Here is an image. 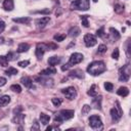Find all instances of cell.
Segmentation results:
<instances>
[{
    "mask_svg": "<svg viewBox=\"0 0 131 131\" xmlns=\"http://www.w3.org/2000/svg\"><path fill=\"white\" fill-rule=\"evenodd\" d=\"M105 70H106L105 63L101 60L92 61L87 67V72L92 76H98V75L102 74L103 72H105Z\"/></svg>",
    "mask_w": 131,
    "mask_h": 131,
    "instance_id": "6da1fadb",
    "label": "cell"
},
{
    "mask_svg": "<svg viewBox=\"0 0 131 131\" xmlns=\"http://www.w3.org/2000/svg\"><path fill=\"white\" fill-rule=\"evenodd\" d=\"M83 59H84V56H83L82 53H79V52L73 53V54L71 55V57H70L68 63H66V64H63V66L61 67V71H67L69 68H71V67H73V66H75V64L80 63Z\"/></svg>",
    "mask_w": 131,
    "mask_h": 131,
    "instance_id": "7a4b0ae2",
    "label": "cell"
},
{
    "mask_svg": "<svg viewBox=\"0 0 131 131\" xmlns=\"http://www.w3.org/2000/svg\"><path fill=\"white\" fill-rule=\"evenodd\" d=\"M75 115V112L73 110H62L60 111L58 114L55 115V118H54V122L57 124V123H61L63 121H67V120H70L74 117Z\"/></svg>",
    "mask_w": 131,
    "mask_h": 131,
    "instance_id": "3957f363",
    "label": "cell"
},
{
    "mask_svg": "<svg viewBox=\"0 0 131 131\" xmlns=\"http://www.w3.org/2000/svg\"><path fill=\"white\" fill-rule=\"evenodd\" d=\"M90 7V0H75L72 1L70 8L72 10H88Z\"/></svg>",
    "mask_w": 131,
    "mask_h": 131,
    "instance_id": "277c9868",
    "label": "cell"
},
{
    "mask_svg": "<svg viewBox=\"0 0 131 131\" xmlns=\"http://www.w3.org/2000/svg\"><path fill=\"white\" fill-rule=\"evenodd\" d=\"M130 74H131L130 64L127 63V64L123 66V68L120 69V71H119V80L121 82H127L130 78Z\"/></svg>",
    "mask_w": 131,
    "mask_h": 131,
    "instance_id": "5b68a950",
    "label": "cell"
},
{
    "mask_svg": "<svg viewBox=\"0 0 131 131\" xmlns=\"http://www.w3.org/2000/svg\"><path fill=\"white\" fill-rule=\"evenodd\" d=\"M89 126L94 130L102 129V121L98 116L93 115L89 118Z\"/></svg>",
    "mask_w": 131,
    "mask_h": 131,
    "instance_id": "8992f818",
    "label": "cell"
},
{
    "mask_svg": "<svg viewBox=\"0 0 131 131\" xmlns=\"http://www.w3.org/2000/svg\"><path fill=\"white\" fill-rule=\"evenodd\" d=\"M46 50H49L48 47H47V44H44V43H38L37 46H36V50H35V55L38 59H42V56L44 55L45 51Z\"/></svg>",
    "mask_w": 131,
    "mask_h": 131,
    "instance_id": "52a82bcc",
    "label": "cell"
},
{
    "mask_svg": "<svg viewBox=\"0 0 131 131\" xmlns=\"http://www.w3.org/2000/svg\"><path fill=\"white\" fill-rule=\"evenodd\" d=\"M34 80L36 82H38L39 84L45 86V87H52L53 84H54L53 83V80L51 78H49V77H43V76H41V77H35Z\"/></svg>",
    "mask_w": 131,
    "mask_h": 131,
    "instance_id": "ba28073f",
    "label": "cell"
},
{
    "mask_svg": "<svg viewBox=\"0 0 131 131\" xmlns=\"http://www.w3.org/2000/svg\"><path fill=\"white\" fill-rule=\"evenodd\" d=\"M61 92H62V93L66 95V97H67L68 99H70V100L75 99L76 96H77V90H76V88L73 87V86H70V87H67V88H64V89H61Z\"/></svg>",
    "mask_w": 131,
    "mask_h": 131,
    "instance_id": "9c48e42d",
    "label": "cell"
},
{
    "mask_svg": "<svg viewBox=\"0 0 131 131\" xmlns=\"http://www.w3.org/2000/svg\"><path fill=\"white\" fill-rule=\"evenodd\" d=\"M84 43L87 47H92V46L96 45V43H97L96 37L92 34H86L84 36Z\"/></svg>",
    "mask_w": 131,
    "mask_h": 131,
    "instance_id": "30bf717a",
    "label": "cell"
},
{
    "mask_svg": "<svg viewBox=\"0 0 131 131\" xmlns=\"http://www.w3.org/2000/svg\"><path fill=\"white\" fill-rule=\"evenodd\" d=\"M49 21H50V17L49 16H44V17H41V18L36 19V26L39 29H43L44 27H46V25Z\"/></svg>",
    "mask_w": 131,
    "mask_h": 131,
    "instance_id": "8fae6325",
    "label": "cell"
},
{
    "mask_svg": "<svg viewBox=\"0 0 131 131\" xmlns=\"http://www.w3.org/2000/svg\"><path fill=\"white\" fill-rule=\"evenodd\" d=\"M122 115H123V114H121V113L117 110V107H113V108L111 110V117H112V120H113L114 123L118 122V121L121 119Z\"/></svg>",
    "mask_w": 131,
    "mask_h": 131,
    "instance_id": "7c38bea8",
    "label": "cell"
},
{
    "mask_svg": "<svg viewBox=\"0 0 131 131\" xmlns=\"http://www.w3.org/2000/svg\"><path fill=\"white\" fill-rule=\"evenodd\" d=\"M101 101H102V96L95 95L94 98L92 99V106L96 110H101Z\"/></svg>",
    "mask_w": 131,
    "mask_h": 131,
    "instance_id": "4fadbf2b",
    "label": "cell"
},
{
    "mask_svg": "<svg viewBox=\"0 0 131 131\" xmlns=\"http://www.w3.org/2000/svg\"><path fill=\"white\" fill-rule=\"evenodd\" d=\"M69 77L71 78H79V79H83L84 78V73L82 70H74V71H71L69 73Z\"/></svg>",
    "mask_w": 131,
    "mask_h": 131,
    "instance_id": "5bb4252c",
    "label": "cell"
},
{
    "mask_svg": "<svg viewBox=\"0 0 131 131\" xmlns=\"http://www.w3.org/2000/svg\"><path fill=\"white\" fill-rule=\"evenodd\" d=\"M25 120V115L21 113H15L14 117L12 118V123L14 124H23Z\"/></svg>",
    "mask_w": 131,
    "mask_h": 131,
    "instance_id": "9a60e30c",
    "label": "cell"
},
{
    "mask_svg": "<svg viewBox=\"0 0 131 131\" xmlns=\"http://www.w3.org/2000/svg\"><path fill=\"white\" fill-rule=\"evenodd\" d=\"M20 82H21V84H23L25 87H27V88H33V80H32L30 77H28V76L21 77Z\"/></svg>",
    "mask_w": 131,
    "mask_h": 131,
    "instance_id": "2e32d148",
    "label": "cell"
},
{
    "mask_svg": "<svg viewBox=\"0 0 131 131\" xmlns=\"http://www.w3.org/2000/svg\"><path fill=\"white\" fill-rule=\"evenodd\" d=\"M56 74V70L53 68V67H50V68H47V69H44L43 71L40 72V76H49V75H54Z\"/></svg>",
    "mask_w": 131,
    "mask_h": 131,
    "instance_id": "e0dca14e",
    "label": "cell"
},
{
    "mask_svg": "<svg viewBox=\"0 0 131 131\" xmlns=\"http://www.w3.org/2000/svg\"><path fill=\"white\" fill-rule=\"evenodd\" d=\"M3 8L6 11H11L14 8V3L13 0H4L3 1Z\"/></svg>",
    "mask_w": 131,
    "mask_h": 131,
    "instance_id": "ac0fdd59",
    "label": "cell"
},
{
    "mask_svg": "<svg viewBox=\"0 0 131 131\" xmlns=\"http://www.w3.org/2000/svg\"><path fill=\"white\" fill-rule=\"evenodd\" d=\"M60 60H61V57L56 56V55H53V56H51V57L48 58V63H49V66L53 67V66H56V64L60 63Z\"/></svg>",
    "mask_w": 131,
    "mask_h": 131,
    "instance_id": "d6986e66",
    "label": "cell"
},
{
    "mask_svg": "<svg viewBox=\"0 0 131 131\" xmlns=\"http://www.w3.org/2000/svg\"><path fill=\"white\" fill-rule=\"evenodd\" d=\"M80 29L78 28V27H72L70 30H69V36L70 37H72V38H74V37H77V36H79L80 35Z\"/></svg>",
    "mask_w": 131,
    "mask_h": 131,
    "instance_id": "ffe728a7",
    "label": "cell"
},
{
    "mask_svg": "<svg viewBox=\"0 0 131 131\" xmlns=\"http://www.w3.org/2000/svg\"><path fill=\"white\" fill-rule=\"evenodd\" d=\"M110 35H111V37H112V39L114 41L120 39V37H121L120 36V33L118 32V30H116L115 28H110Z\"/></svg>",
    "mask_w": 131,
    "mask_h": 131,
    "instance_id": "44dd1931",
    "label": "cell"
},
{
    "mask_svg": "<svg viewBox=\"0 0 131 131\" xmlns=\"http://www.w3.org/2000/svg\"><path fill=\"white\" fill-rule=\"evenodd\" d=\"M117 94L120 95V96L125 97V96H127V95L129 94V89H128L127 87H125V86H122V87H120V88L117 90Z\"/></svg>",
    "mask_w": 131,
    "mask_h": 131,
    "instance_id": "7402d4cb",
    "label": "cell"
},
{
    "mask_svg": "<svg viewBox=\"0 0 131 131\" xmlns=\"http://www.w3.org/2000/svg\"><path fill=\"white\" fill-rule=\"evenodd\" d=\"M12 20L14 23H17V24H29L31 21V18L30 17H27V16H23V17L12 18Z\"/></svg>",
    "mask_w": 131,
    "mask_h": 131,
    "instance_id": "603a6c76",
    "label": "cell"
},
{
    "mask_svg": "<svg viewBox=\"0 0 131 131\" xmlns=\"http://www.w3.org/2000/svg\"><path fill=\"white\" fill-rule=\"evenodd\" d=\"M49 121H50V117L48 115H46L44 113H41L40 114V123L42 125H47L49 123Z\"/></svg>",
    "mask_w": 131,
    "mask_h": 131,
    "instance_id": "cb8c5ba5",
    "label": "cell"
},
{
    "mask_svg": "<svg viewBox=\"0 0 131 131\" xmlns=\"http://www.w3.org/2000/svg\"><path fill=\"white\" fill-rule=\"evenodd\" d=\"M10 102V96L9 95H2L0 96V106H5Z\"/></svg>",
    "mask_w": 131,
    "mask_h": 131,
    "instance_id": "d4e9b609",
    "label": "cell"
},
{
    "mask_svg": "<svg viewBox=\"0 0 131 131\" xmlns=\"http://www.w3.org/2000/svg\"><path fill=\"white\" fill-rule=\"evenodd\" d=\"M30 48V45L28 43H20L18 46H17V52L18 53H23V52H26L28 51Z\"/></svg>",
    "mask_w": 131,
    "mask_h": 131,
    "instance_id": "484cf974",
    "label": "cell"
},
{
    "mask_svg": "<svg viewBox=\"0 0 131 131\" xmlns=\"http://www.w3.org/2000/svg\"><path fill=\"white\" fill-rule=\"evenodd\" d=\"M114 9L117 13H122V12H124V5L121 3H116L114 6Z\"/></svg>",
    "mask_w": 131,
    "mask_h": 131,
    "instance_id": "4316f807",
    "label": "cell"
},
{
    "mask_svg": "<svg viewBox=\"0 0 131 131\" xmlns=\"http://www.w3.org/2000/svg\"><path fill=\"white\" fill-rule=\"evenodd\" d=\"M18 73V71L16 70V69H14V68H12V67H9L6 71H5V74L7 75V76H12V75H16Z\"/></svg>",
    "mask_w": 131,
    "mask_h": 131,
    "instance_id": "83f0119b",
    "label": "cell"
},
{
    "mask_svg": "<svg viewBox=\"0 0 131 131\" xmlns=\"http://www.w3.org/2000/svg\"><path fill=\"white\" fill-rule=\"evenodd\" d=\"M96 85L95 84H93L91 87H90V89L88 90V92H87V94L88 95H90V96H92V97H94L95 95H97V92H96Z\"/></svg>",
    "mask_w": 131,
    "mask_h": 131,
    "instance_id": "f1b7e54d",
    "label": "cell"
},
{
    "mask_svg": "<svg viewBox=\"0 0 131 131\" xmlns=\"http://www.w3.org/2000/svg\"><path fill=\"white\" fill-rule=\"evenodd\" d=\"M10 90H12L13 92H16V93H20L21 92V87L18 84H13V85L10 86Z\"/></svg>",
    "mask_w": 131,
    "mask_h": 131,
    "instance_id": "f546056e",
    "label": "cell"
},
{
    "mask_svg": "<svg viewBox=\"0 0 131 131\" xmlns=\"http://www.w3.org/2000/svg\"><path fill=\"white\" fill-rule=\"evenodd\" d=\"M81 21H82V25H83L85 28H88V27H89L88 15H81Z\"/></svg>",
    "mask_w": 131,
    "mask_h": 131,
    "instance_id": "4dcf8cb0",
    "label": "cell"
},
{
    "mask_svg": "<svg viewBox=\"0 0 131 131\" xmlns=\"http://www.w3.org/2000/svg\"><path fill=\"white\" fill-rule=\"evenodd\" d=\"M53 39L55 41H57V42H61V41H63L66 39V35L64 34H56V35H54Z\"/></svg>",
    "mask_w": 131,
    "mask_h": 131,
    "instance_id": "1f68e13d",
    "label": "cell"
},
{
    "mask_svg": "<svg viewBox=\"0 0 131 131\" xmlns=\"http://www.w3.org/2000/svg\"><path fill=\"white\" fill-rule=\"evenodd\" d=\"M8 64V59L6 56H3V55H0V66L2 67H7Z\"/></svg>",
    "mask_w": 131,
    "mask_h": 131,
    "instance_id": "d6a6232c",
    "label": "cell"
},
{
    "mask_svg": "<svg viewBox=\"0 0 131 131\" xmlns=\"http://www.w3.org/2000/svg\"><path fill=\"white\" fill-rule=\"evenodd\" d=\"M90 110H91L90 105H88V104H84V105H83V107H82L81 113H82V115H83V116H85V115H87V114L90 112Z\"/></svg>",
    "mask_w": 131,
    "mask_h": 131,
    "instance_id": "836d02e7",
    "label": "cell"
},
{
    "mask_svg": "<svg viewBox=\"0 0 131 131\" xmlns=\"http://www.w3.org/2000/svg\"><path fill=\"white\" fill-rule=\"evenodd\" d=\"M104 88H105V90H106V91L112 92V91H113V89H114V85H113L111 82H105V83H104Z\"/></svg>",
    "mask_w": 131,
    "mask_h": 131,
    "instance_id": "e575fe53",
    "label": "cell"
},
{
    "mask_svg": "<svg viewBox=\"0 0 131 131\" xmlns=\"http://www.w3.org/2000/svg\"><path fill=\"white\" fill-rule=\"evenodd\" d=\"M51 102L53 103L54 106H59L61 104V99L60 98H57V97H53L51 99Z\"/></svg>",
    "mask_w": 131,
    "mask_h": 131,
    "instance_id": "d590c367",
    "label": "cell"
},
{
    "mask_svg": "<svg viewBox=\"0 0 131 131\" xmlns=\"http://www.w3.org/2000/svg\"><path fill=\"white\" fill-rule=\"evenodd\" d=\"M6 57H7L8 61L9 60H14L15 57H16V53H14V52H8L7 55H6Z\"/></svg>",
    "mask_w": 131,
    "mask_h": 131,
    "instance_id": "8d00e7d4",
    "label": "cell"
},
{
    "mask_svg": "<svg viewBox=\"0 0 131 131\" xmlns=\"http://www.w3.org/2000/svg\"><path fill=\"white\" fill-rule=\"evenodd\" d=\"M39 129H40L39 123H38V121H37V120H35V121H34V123H33V126H32L31 130H32V131H38Z\"/></svg>",
    "mask_w": 131,
    "mask_h": 131,
    "instance_id": "74e56055",
    "label": "cell"
},
{
    "mask_svg": "<svg viewBox=\"0 0 131 131\" xmlns=\"http://www.w3.org/2000/svg\"><path fill=\"white\" fill-rule=\"evenodd\" d=\"M106 51V46L104 44H100L98 46V49H97V52L98 53H104Z\"/></svg>",
    "mask_w": 131,
    "mask_h": 131,
    "instance_id": "f35d334b",
    "label": "cell"
},
{
    "mask_svg": "<svg viewBox=\"0 0 131 131\" xmlns=\"http://www.w3.org/2000/svg\"><path fill=\"white\" fill-rule=\"evenodd\" d=\"M96 35H97L98 37H103V36H104V28L101 27L99 30H97V31H96Z\"/></svg>",
    "mask_w": 131,
    "mask_h": 131,
    "instance_id": "ab89813d",
    "label": "cell"
},
{
    "mask_svg": "<svg viewBox=\"0 0 131 131\" xmlns=\"http://www.w3.org/2000/svg\"><path fill=\"white\" fill-rule=\"evenodd\" d=\"M112 57H113L114 59H118V58H119V49H118V48H116V49L113 51Z\"/></svg>",
    "mask_w": 131,
    "mask_h": 131,
    "instance_id": "60d3db41",
    "label": "cell"
},
{
    "mask_svg": "<svg viewBox=\"0 0 131 131\" xmlns=\"http://www.w3.org/2000/svg\"><path fill=\"white\" fill-rule=\"evenodd\" d=\"M29 63H30L29 60H21V61L18 62V66H19L20 68H26V67L29 66Z\"/></svg>",
    "mask_w": 131,
    "mask_h": 131,
    "instance_id": "b9f144b4",
    "label": "cell"
},
{
    "mask_svg": "<svg viewBox=\"0 0 131 131\" xmlns=\"http://www.w3.org/2000/svg\"><path fill=\"white\" fill-rule=\"evenodd\" d=\"M47 47H48V49H51V50L57 49V45H55L54 43H49V44H47Z\"/></svg>",
    "mask_w": 131,
    "mask_h": 131,
    "instance_id": "7bdbcfd3",
    "label": "cell"
},
{
    "mask_svg": "<svg viewBox=\"0 0 131 131\" xmlns=\"http://www.w3.org/2000/svg\"><path fill=\"white\" fill-rule=\"evenodd\" d=\"M130 48H131V44H130V40H128V42H127V49H126L128 57H130Z\"/></svg>",
    "mask_w": 131,
    "mask_h": 131,
    "instance_id": "ee69618b",
    "label": "cell"
},
{
    "mask_svg": "<svg viewBox=\"0 0 131 131\" xmlns=\"http://www.w3.org/2000/svg\"><path fill=\"white\" fill-rule=\"evenodd\" d=\"M4 29H5V23L0 19V33H2L4 31Z\"/></svg>",
    "mask_w": 131,
    "mask_h": 131,
    "instance_id": "f6af8a7d",
    "label": "cell"
},
{
    "mask_svg": "<svg viewBox=\"0 0 131 131\" xmlns=\"http://www.w3.org/2000/svg\"><path fill=\"white\" fill-rule=\"evenodd\" d=\"M35 13H43V14H48V13H50V10H49V9H44V10H39V11H36Z\"/></svg>",
    "mask_w": 131,
    "mask_h": 131,
    "instance_id": "bcb514c9",
    "label": "cell"
},
{
    "mask_svg": "<svg viewBox=\"0 0 131 131\" xmlns=\"http://www.w3.org/2000/svg\"><path fill=\"white\" fill-rule=\"evenodd\" d=\"M6 79L5 78H3V77H0V87H2V86H4L5 84H6Z\"/></svg>",
    "mask_w": 131,
    "mask_h": 131,
    "instance_id": "7dc6e473",
    "label": "cell"
},
{
    "mask_svg": "<svg viewBox=\"0 0 131 131\" xmlns=\"http://www.w3.org/2000/svg\"><path fill=\"white\" fill-rule=\"evenodd\" d=\"M21 110H23V107H21V106H18V107H16V108L13 110V113H14V114H15V113H20Z\"/></svg>",
    "mask_w": 131,
    "mask_h": 131,
    "instance_id": "c3c4849f",
    "label": "cell"
},
{
    "mask_svg": "<svg viewBox=\"0 0 131 131\" xmlns=\"http://www.w3.org/2000/svg\"><path fill=\"white\" fill-rule=\"evenodd\" d=\"M97 1H98V0H93V2H97Z\"/></svg>",
    "mask_w": 131,
    "mask_h": 131,
    "instance_id": "681fc988",
    "label": "cell"
},
{
    "mask_svg": "<svg viewBox=\"0 0 131 131\" xmlns=\"http://www.w3.org/2000/svg\"><path fill=\"white\" fill-rule=\"evenodd\" d=\"M70 1H75V0H70Z\"/></svg>",
    "mask_w": 131,
    "mask_h": 131,
    "instance_id": "f907efd6",
    "label": "cell"
}]
</instances>
